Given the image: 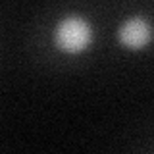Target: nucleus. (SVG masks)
Instances as JSON below:
<instances>
[{
  "instance_id": "nucleus-1",
  "label": "nucleus",
  "mask_w": 154,
  "mask_h": 154,
  "mask_svg": "<svg viewBox=\"0 0 154 154\" xmlns=\"http://www.w3.org/2000/svg\"><path fill=\"white\" fill-rule=\"evenodd\" d=\"M94 25L83 14H64L54 21L50 31L52 46L64 56H81L94 45Z\"/></svg>"
},
{
  "instance_id": "nucleus-2",
  "label": "nucleus",
  "mask_w": 154,
  "mask_h": 154,
  "mask_svg": "<svg viewBox=\"0 0 154 154\" xmlns=\"http://www.w3.org/2000/svg\"><path fill=\"white\" fill-rule=\"evenodd\" d=\"M152 41L154 23L144 14H131L116 27V42L127 52H144Z\"/></svg>"
}]
</instances>
